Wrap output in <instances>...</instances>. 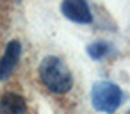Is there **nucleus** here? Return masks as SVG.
I'll return each mask as SVG.
<instances>
[{"label":"nucleus","instance_id":"nucleus-1","mask_svg":"<svg viewBox=\"0 0 130 114\" xmlns=\"http://www.w3.org/2000/svg\"><path fill=\"white\" fill-rule=\"evenodd\" d=\"M39 77L43 84L54 93H66L71 87V73L59 57H45L39 66Z\"/></svg>","mask_w":130,"mask_h":114},{"label":"nucleus","instance_id":"nucleus-2","mask_svg":"<svg viewBox=\"0 0 130 114\" xmlns=\"http://www.w3.org/2000/svg\"><path fill=\"white\" fill-rule=\"evenodd\" d=\"M121 89L112 82H98L91 91L93 105L103 112H114L121 105Z\"/></svg>","mask_w":130,"mask_h":114},{"label":"nucleus","instance_id":"nucleus-3","mask_svg":"<svg viewBox=\"0 0 130 114\" xmlns=\"http://www.w3.org/2000/svg\"><path fill=\"white\" fill-rule=\"evenodd\" d=\"M62 13L68 20H71L75 23H89L91 22V11L86 4V0H64Z\"/></svg>","mask_w":130,"mask_h":114},{"label":"nucleus","instance_id":"nucleus-4","mask_svg":"<svg viewBox=\"0 0 130 114\" xmlns=\"http://www.w3.org/2000/svg\"><path fill=\"white\" fill-rule=\"evenodd\" d=\"M20 43L18 41H11L6 48V54L2 57V61H0V80L2 78H7L11 75V71L14 70L16 62H18V57H20Z\"/></svg>","mask_w":130,"mask_h":114},{"label":"nucleus","instance_id":"nucleus-5","mask_svg":"<svg viewBox=\"0 0 130 114\" xmlns=\"http://www.w3.org/2000/svg\"><path fill=\"white\" fill-rule=\"evenodd\" d=\"M0 114H27V103L20 94L7 93L0 98Z\"/></svg>","mask_w":130,"mask_h":114},{"label":"nucleus","instance_id":"nucleus-6","mask_svg":"<svg viewBox=\"0 0 130 114\" xmlns=\"http://www.w3.org/2000/svg\"><path fill=\"white\" fill-rule=\"evenodd\" d=\"M87 52H89V55H91L93 59H102V57H105V55H109V54L112 52V46H110L109 43L98 41V43H93V45L87 48Z\"/></svg>","mask_w":130,"mask_h":114}]
</instances>
